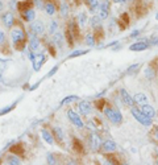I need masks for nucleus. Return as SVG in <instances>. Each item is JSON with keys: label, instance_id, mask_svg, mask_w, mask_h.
I'll return each instance as SVG.
<instances>
[{"label": "nucleus", "instance_id": "obj_8", "mask_svg": "<svg viewBox=\"0 0 158 165\" xmlns=\"http://www.w3.org/2000/svg\"><path fill=\"white\" fill-rule=\"evenodd\" d=\"M120 95H121V101L125 103L127 106H131V107H132L133 104H134V99H133L131 95H129V92H128L125 89H121V90H120Z\"/></svg>", "mask_w": 158, "mask_h": 165}, {"label": "nucleus", "instance_id": "obj_22", "mask_svg": "<svg viewBox=\"0 0 158 165\" xmlns=\"http://www.w3.org/2000/svg\"><path fill=\"white\" fill-rule=\"evenodd\" d=\"M45 11H46V13L49 16H53L54 12H55V7L52 3H46V4H45Z\"/></svg>", "mask_w": 158, "mask_h": 165}, {"label": "nucleus", "instance_id": "obj_27", "mask_svg": "<svg viewBox=\"0 0 158 165\" xmlns=\"http://www.w3.org/2000/svg\"><path fill=\"white\" fill-rule=\"evenodd\" d=\"M138 69H140V64H134V65H132V66H129V68H128L127 74H136Z\"/></svg>", "mask_w": 158, "mask_h": 165}, {"label": "nucleus", "instance_id": "obj_15", "mask_svg": "<svg viewBox=\"0 0 158 165\" xmlns=\"http://www.w3.org/2000/svg\"><path fill=\"white\" fill-rule=\"evenodd\" d=\"M133 99H134V103H137V104H146L148 103V98H146V95L145 94H142V92H137L136 95L133 97Z\"/></svg>", "mask_w": 158, "mask_h": 165}, {"label": "nucleus", "instance_id": "obj_30", "mask_svg": "<svg viewBox=\"0 0 158 165\" xmlns=\"http://www.w3.org/2000/svg\"><path fill=\"white\" fill-rule=\"evenodd\" d=\"M144 73H145V77L148 79H153L154 78V71H153V69H151V68H146Z\"/></svg>", "mask_w": 158, "mask_h": 165}, {"label": "nucleus", "instance_id": "obj_5", "mask_svg": "<svg viewBox=\"0 0 158 165\" xmlns=\"http://www.w3.org/2000/svg\"><path fill=\"white\" fill-rule=\"evenodd\" d=\"M11 38H12V41L15 44H19V42H21L25 38V33H24L22 29L16 28V29H13L12 32H11Z\"/></svg>", "mask_w": 158, "mask_h": 165}, {"label": "nucleus", "instance_id": "obj_40", "mask_svg": "<svg viewBox=\"0 0 158 165\" xmlns=\"http://www.w3.org/2000/svg\"><path fill=\"white\" fill-rule=\"evenodd\" d=\"M9 5H11V8H12V9H16V8H17V2H16V0H11Z\"/></svg>", "mask_w": 158, "mask_h": 165}, {"label": "nucleus", "instance_id": "obj_42", "mask_svg": "<svg viewBox=\"0 0 158 165\" xmlns=\"http://www.w3.org/2000/svg\"><path fill=\"white\" fill-rule=\"evenodd\" d=\"M114 3H118V4H125L127 0H114Z\"/></svg>", "mask_w": 158, "mask_h": 165}, {"label": "nucleus", "instance_id": "obj_43", "mask_svg": "<svg viewBox=\"0 0 158 165\" xmlns=\"http://www.w3.org/2000/svg\"><path fill=\"white\" fill-rule=\"evenodd\" d=\"M3 8H4V4H3V2H2V0H0V12H2V11H3Z\"/></svg>", "mask_w": 158, "mask_h": 165}, {"label": "nucleus", "instance_id": "obj_21", "mask_svg": "<svg viewBox=\"0 0 158 165\" xmlns=\"http://www.w3.org/2000/svg\"><path fill=\"white\" fill-rule=\"evenodd\" d=\"M101 23V19L99 17V16H92L91 19H90V25L92 26V28H96V26H99Z\"/></svg>", "mask_w": 158, "mask_h": 165}, {"label": "nucleus", "instance_id": "obj_12", "mask_svg": "<svg viewBox=\"0 0 158 165\" xmlns=\"http://www.w3.org/2000/svg\"><path fill=\"white\" fill-rule=\"evenodd\" d=\"M45 61H46V57H45L44 54H38V56H36L35 61H33V69H35L36 71H38L40 69H41V66Z\"/></svg>", "mask_w": 158, "mask_h": 165}, {"label": "nucleus", "instance_id": "obj_46", "mask_svg": "<svg viewBox=\"0 0 158 165\" xmlns=\"http://www.w3.org/2000/svg\"><path fill=\"white\" fill-rule=\"evenodd\" d=\"M157 155H158V149H157ZM157 164H158V158H157Z\"/></svg>", "mask_w": 158, "mask_h": 165}, {"label": "nucleus", "instance_id": "obj_7", "mask_svg": "<svg viewBox=\"0 0 158 165\" xmlns=\"http://www.w3.org/2000/svg\"><path fill=\"white\" fill-rule=\"evenodd\" d=\"M30 29L35 35H42L45 32V25L42 24V21L37 20V21H33V24L30 25Z\"/></svg>", "mask_w": 158, "mask_h": 165}, {"label": "nucleus", "instance_id": "obj_10", "mask_svg": "<svg viewBox=\"0 0 158 165\" xmlns=\"http://www.w3.org/2000/svg\"><path fill=\"white\" fill-rule=\"evenodd\" d=\"M78 108H79V112H81L82 115H88L90 112H91V104H90L88 102L86 101H83L78 104Z\"/></svg>", "mask_w": 158, "mask_h": 165}, {"label": "nucleus", "instance_id": "obj_41", "mask_svg": "<svg viewBox=\"0 0 158 165\" xmlns=\"http://www.w3.org/2000/svg\"><path fill=\"white\" fill-rule=\"evenodd\" d=\"M66 11H67V7H66V4H63V5H62V15H66Z\"/></svg>", "mask_w": 158, "mask_h": 165}, {"label": "nucleus", "instance_id": "obj_19", "mask_svg": "<svg viewBox=\"0 0 158 165\" xmlns=\"http://www.w3.org/2000/svg\"><path fill=\"white\" fill-rule=\"evenodd\" d=\"M5 163L9 164V165H20V158L16 155H11V156H7Z\"/></svg>", "mask_w": 158, "mask_h": 165}, {"label": "nucleus", "instance_id": "obj_1", "mask_svg": "<svg viewBox=\"0 0 158 165\" xmlns=\"http://www.w3.org/2000/svg\"><path fill=\"white\" fill-rule=\"evenodd\" d=\"M132 115H133L134 119H136L138 123L145 125V127H150V125H151V118L146 116V115L141 111V110L133 107V106H132Z\"/></svg>", "mask_w": 158, "mask_h": 165}, {"label": "nucleus", "instance_id": "obj_37", "mask_svg": "<svg viewBox=\"0 0 158 165\" xmlns=\"http://www.w3.org/2000/svg\"><path fill=\"white\" fill-rule=\"evenodd\" d=\"M35 4L37 5V8L38 9H42V8H45V5H44V3H42V0H35Z\"/></svg>", "mask_w": 158, "mask_h": 165}, {"label": "nucleus", "instance_id": "obj_28", "mask_svg": "<svg viewBox=\"0 0 158 165\" xmlns=\"http://www.w3.org/2000/svg\"><path fill=\"white\" fill-rule=\"evenodd\" d=\"M78 99V97L77 95H69V97H66L63 101L61 102V104L63 106V104H67V103H71V102H74V101H77Z\"/></svg>", "mask_w": 158, "mask_h": 165}, {"label": "nucleus", "instance_id": "obj_36", "mask_svg": "<svg viewBox=\"0 0 158 165\" xmlns=\"http://www.w3.org/2000/svg\"><path fill=\"white\" fill-rule=\"evenodd\" d=\"M57 70H58V66H54V68H53V69L48 73V75H46V77H53L55 73H57Z\"/></svg>", "mask_w": 158, "mask_h": 165}, {"label": "nucleus", "instance_id": "obj_35", "mask_svg": "<svg viewBox=\"0 0 158 165\" xmlns=\"http://www.w3.org/2000/svg\"><path fill=\"white\" fill-rule=\"evenodd\" d=\"M149 44H150V45H156V46H158V37H151L150 40H149Z\"/></svg>", "mask_w": 158, "mask_h": 165}, {"label": "nucleus", "instance_id": "obj_26", "mask_svg": "<svg viewBox=\"0 0 158 165\" xmlns=\"http://www.w3.org/2000/svg\"><path fill=\"white\" fill-rule=\"evenodd\" d=\"M109 8H111L109 0H101V2L99 3V9H107V11H109Z\"/></svg>", "mask_w": 158, "mask_h": 165}, {"label": "nucleus", "instance_id": "obj_39", "mask_svg": "<svg viewBox=\"0 0 158 165\" xmlns=\"http://www.w3.org/2000/svg\"><path fill=\"white\" fill-rule=\"evenodd\" d=\"M138 35H140V31H133L131 35H129V37H131V38H136V37H138Z\"/></svg>", "mask_w": 158, "mask_h": 165}, {"label": "nucleus", "instance_id": "obj_24", "mask_svg": "<svg viewBox=\"0 0 158 165\" xmlns=\"http://www.w3.org/2000/svg\"><path fill=\"white\" fill-rule=\"evenodd\" d=\"M54 135H55V137L59 140V141H62L65 139V135H63V131H62L59 127H55L54 128Z\"/></svg>", "mask_w": 158, "mask_h": 165}, {"label": "nucleus", "instance_id": "obj_20", "mask_svg": "<svg viewBox=\"0 0 158 165\" xmlns=\"http://www.w3.org/2000/svg\"><path fill=\"white\" fill-rule=\"evenodd\" d=\"M86 4L90 7V11H91V12L99 11V2L98 0H86Z\"/></svg>", "mask_w": 158, "mask_h": 165}, {"label": "nucleus", "instance_id": "obj_31", "mask_svg": "<svg viewBox=\"0 0 158 165\" xmlns=\"http://www.w3.org/2000/svg\"><path fill=\"white\" fill-rule=\"evenodd\" d=\"M86 44H87L88 46H94L95 45V38H94L92 35H90V33L86 36Z\"/></svg>", "mask_w": 158, "mask_h": 165}, {"label": "nucleus", "instance_id": "obj_33", "mask_svg": "<svg viewBox=\"0 0 158 165\" xmlns=\"http://www.w3.org/2000/svg\"><path fill=\"white\" fill-rule=\"evenodd\" d=\"M16 106V103H12L11 106H7V107H4L3 110H0V115H4V114H7V112H9L11 110H12L13 107Z\"/></svg>", "mask_w": 158, "mask_h": 165}, {"label": "nucleus", "instance_id": "obj_34", "mask_svg": "<svg viewBox=\"0 0 158 165\" xmlns=\"http://www.w3.org/2000/svg\"><path fill=\"white\" fill-rule=\"evenodd\" d=\"M46 160H48V163L49 164H55L57 161H55V158H54V156L52 155V153H48L46 155Z\"/></svg>", "mask_w": 158, "mask_h": 165}, {"label": "nucleus", "instance_id": "obj_23", "mask_svg": "<svg viewBox=\"0 0 158 165\" xmlns=\"http://www.w3.org/2000/svg\"><path fill=\"white\" fill-rule=\"evenodd\" d=\"M57 31H58V23L55 20L50 21V24H49V33H50V35H53V33H55Z\"/></svg>", "mask_w": 158, "mask_h": 165}, {"label": "nucleus", "instance_id": "obj_14", "mask_svg": "<svg viewBox=\"0 0 158 165\" xmlns=\"http://www.w3.org/2000/svg\"><path fill=\"white\" fill-rule=\"evenodd\" d=\"M63 35L62 33H59L58 31L55 32V33H53V42H54V45L55 46H58V48H62L63 46Z\"/></svg>", "mask_w": 158, "mask_h": 165}, {"label": "nucleus", "instance_id": "obj_44", "mask_svg": "<svg viewBox=\"0 0 158 165\" xmlns=\"http://www.w3.org/2000/svg\"><path fill=\"white\" fill-rule=\"evenodd\" d=\"M154 135H156V137H157V139H158V127L156 128V132H154Z\"/></svg>", "mask_w": 158, "mask_h": 165}, {"label": "nucleus", "instance_id": "obj_2", "mask_svg": "<svg viewBox=\"0 0 158 165\" xmlns=\"http://www.w3.org/2000/svg\"><path fill=\"white\" fill-rule=\"evenodd\" d=\"M104 115L111 120L112 123H115V124L121 123V120H123V115H121V112H120V111H117V110L111 108V107H105V108H104Z\"/></svg>", "mask_w": 158, "mask_h": 165}, {"label": "nucleus", "instance_id": "obj_38", "mask_svg": "<svg viewBox=\"0 0 158 165\" xmlns=\"http://www.w3.org/2000/svg\"><path fill=\"white\" fill-rule=\"evenodd\" d=\"M4 42H5V35L3 31H0V45H3Z\"/></svg>", "mask_w": 158, "mask_h": 165}, {"label": "nucleus", "instance_id": "obj_25", "mask_svg": "<svg viewBox=\"0 0 158 165\" xmlns=\"http://www.w3.org/2000/svg\"><path fill=\"white\" fill-rule=\"evenodd\" d=\"M78 20H79V25L84 26V25H86V21H87V15L84 12H81L79 16H78Z\"/></svg>", "mask_w": 158, "mask_h": 165}, {"label": "nucleus", "instance_id": "obj_29", "mask_svg": "<svg viewBox=\"0 0 158 165\" xmlns=\"http://www.w3.org/2000/svg\"><path fill=\"white\" fill-rule=\"evenodd\" d=\"M108 15H109V11H107V9H99L98 11V16L101 20H105L108 17Z\"/></svg>", "mask_w": 158, "mask_h": 165}, {"label": "nucleus", "instance_id": "obj_45", "mask_svg": "<svg viewBox=\"0 0 158 165\" xmlns=\"http://www.w3.org/2000/svg\"><path fill=\"white\" fill-rule=\"evenodd\" d=\"M156 19H157V20H158V13H157V15H156Z\"/></svg>", "mask_w": 158, "mask_h": 165}, {"label": "nucleus", "instance_id": "obj_4", "mask_svg": "<svg viewBox=\"0 0 158 165\" xmlns=\"http://www.w3.org/2000/svg\"><path fill=\"white\" fill-rule=\"evenodd\" d=\"M67 118H69V120L75 125V127H78V128H83L84 127L82 119L79 118V115L75 111H72V110H69V111H67Z\"/></svg>", "mask_w": 158, "mask_h": 165}, {"label": "nucleus", "instance_id": "obj_13", "mask_svg": "<svg viewBox=\"0 0 158 165\" xmlns=\"http://www.w3.org/2000/svg\"><path fill=\"white\" fill-rule=\"evenodd\" d=\"M104 152H115L116 151V143L114 140H105L101 145Z\"/></svg>", "mask_w": 158, "mask_h": 165}, {"label": "nucleus", "instance_id": "obj_32", "mask_svg": "<svg viewBox=\"0 0 158 165\" xmlns=\"http://www.w3.org/2000/svg\"><path fill=\"white\" fill-rule=\"evenodd\" d=\"M86 53H88V50H75V52H72L69 57H70V58H74V57L82 56V54H86Z\"/></svg>", "mask_w": 158, "mask_h": 165}, {"label": "nucleus", "instance_id": "obj_16", "mask_svg": "<svg viewBox=\"0 0 158 165\" xmlns=\"http://www.w3.org/2000/svg\"><path fill=\"white\" fill-rule=\"evenodd\" d=\"M29 48L32 49V50H38L40 49V40L37 38V36L33 33V35L30 36V41H29Z\"/></svg>", "mask_w": 158, "mask_h": 165}, {"label": "nucleus", "instance_id": "obj_11", "mask_svg": "<svg viewBox=\"0 0 158 165\" xmlns=\"http://www.w3.org/2000/svg\"><path fill=\"white\" fill-rule=\"evenodd\" d=\"M140 110L146 115V116H149V118H154L156 116V110L151 106H149L148 103H146V104H141V108Z\"/></svg>", "mask_w": 158, "mask_h": 165}, {"label": "nucleus", "instance_id": "obj_18", "mask_svg": "<svg viewBox=\"0 0 158 165\" xmlns=\"http://www.w3.org/2000/svg\"><path fill=\"white\" fill-rule=\"evenodd\" d=\"M22 13H24V19H25L26 21H33V20H35V16H36V13H35V11H33L32 8H28V9H25Z\"/></svg>", "mask_w": 158, "mask_h": 165}, {"label": "nucleus", "instance_id": "obj_6", "mask_svg": "<svg viewBox=\"0 0 158 165\" xmlns=\"http://www.w3.org/2000/svg\"><path fill=\"white\" fill-rule=\"evenodd\" d=\"M3 24L5 28H12L13 24H15V16L12 12H7V13H4L3 15Z\"/></svg>", "mask_w": 158, "mask_h": 165}, {"label": "nucleus", "instance_id": "obj_3", "mask_svg": "<svg viewBox=\"0 0 158 165\" xmlns=\"http://www.w3.org/2000/svg\"><path fill=\"white\" fill-rule=\"evenodd\" d=\"M149 46H150L149 40H140L137 42L132 44V45L129 46V50H132V52H142V50H146Z\"/></svg>", "mask_w": 158, "mask_h": 165}, {"label": "nucleus", "instance_id": "obj_9", "mask_svg": "<svg viewBox=\"0 0 158 165\" xmlns=\"http://www.w3.org/2000/svg\"><path fill=\"white\" fill-rule=\"evenodd\" d=\"M90 144H91V148L94 151H96L100 148V136L98 134L92 132L91 136H90Z\"/></svg>", "mask_w": 158, "mask_h": 165}, {"label": "nucleus", "instance_id": "obj_47", "mask_svg": "<svg viewBox=\"0 0 158 165\" xmlns=\"http://www.w3.org/2000/svg\"><path fill=\"white\" fill-rule=\"evenodd\" d=\"M127 2H132V0H127Z\"/></svg>", "mask_w": 158, "mask_h": 165}, {"label": "nucleus", "instance_id": "obj_17", "mask_svg": "<svg viewBox=\"0 0 158 165\" xmlns=\"http://www.w3.org/2000/svg\"><path fill=\"white\" fill-rule=\"evenodd\" d=\"M41 135H42L44 140L46 141L48 144H50V145H52L53 143H54V139H53V136H52V134H50L49 131H46V130H42V131H41Z\"/></svg>", "mask_w": 158, "mask_h": 165}]
</instances>
